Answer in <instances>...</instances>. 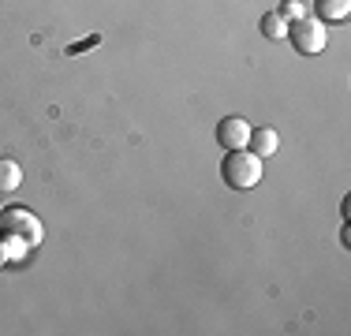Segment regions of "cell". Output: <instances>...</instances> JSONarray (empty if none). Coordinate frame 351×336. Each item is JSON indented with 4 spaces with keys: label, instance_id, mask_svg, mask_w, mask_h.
Wrapping results in <instances>:
<instances>
[{
    "label": "cell",
    "instance_id": "2",
    "mask_svg": "<svg viewBox=\"0 0 351 336\" xmlns=\"http://www.w3.org/2000/svg\"><path fill=\"white\" fill-rule=\"evenodd\" d=\"M0 232L23 235L30 247H38V243L45 239V224H41V217L34 213V209H27V206H4L0 209Z\"/></svg>",
    "mask_w": 351,
    "mask_h": 336
},
{
    "label": "cell",
    "instance_id": "11",
    "mask_svg": "<svg viewBox=\"0 0 351 336\" xmlns=\"http://www.w3.org/2000/svg\"><path fill=\"white\" fill-rule=\"evenodd\" d=\"M90 45H97V38H90V41H79V45H71V56H75V53H82V49H90Z\"/></svg>",
    "mask_w": 351,
    "mask_h": 336
},
{
    "label": "cell",
    "instance_id": "7",
    "mask_svg": "<svg viewBox=\"0 0 351 336\" xmlns=\"http://www.w3.org/2000/svg\"><path fill=\"white\" fill-rule=\"evenodd\" d=\"M0 250H4V258L8 262H23V258L30 254V243L23 239V235H12V232H0Z\"/></svg>",
    "mask_w": 351,
    "mask_h": 336
},
{
    "label": "cell",
    "instance_id": "4",
    "mask_svg": "<svg viewBox=\"0 0 351 336\" xmlns=\"http://www.w3.org/2000/svg\"><path fill=\"white\" fill-rule=\"evenodd\" d=\"M217 142H221L224 149H247L250 123L243 120V116H224V120L217 123Z\"/></svg>",
    "mask_w": 351,
    "mask_h": 336
},
{
    "label": "cell",
    "instance_id": "6",
    "mask_svg": "<svg viewBox=\"0 0 351 336\" xmlns=\"http://www.w3.org/2000/svg\"><path fill=\"white\" fill-rule=\"evenodd\" d=\"M19 183H23V165L12 161V157H0V195L19 191Z\"/></svg>",
    "mask_w": 351,
    "mask_h": 336
},
{
    "label": "cell",
    "instance_id": "3",
    "mask_svg": "<svg viewBox=\"0 0 351 336\" xmlns=\"http://www.w3.org/2000/svg\"><path fill=\"white\" fill-rule=\"evenodd\" d=\"M288 41L299 49V53H306V56H314V53H322L325 45H329V27H325L322 19H295V23H288Z\"/></svg>",
    "mask_w": 351,
    "mask_h": 336
},
{
    "label": "cell",
    "instance_id": "13",
    "mask_svg": "<svg viewBox=\"0 0 351 336\" xmlns=\"http://www.w3.org/2000/svg\"><path fill=\"white\" fill-rule=\"evenodd\" d=\"M0 209H4V206H0Z\"/></svg>",
    "mask_w": 351,
    "mask_h": 336
},
{
    "label": "cell",
    "instance_id": "12",
    "mask_svg": "<svg viewBox=\"0 0 351 336\" xmlns=\"http://www.w3.org/2000/svg\"><path fill=\"white\" fill-rule=\"evenodd\" d=\"M8 265V258H4V250H0V269H4Z\"/></svg>",
    "mask_w": 351,
    "mask_h": 336
},
{
    "label": "cell",
    "instance_id": "10",
    "mask_svg": "<svg viewBox=\"0 0 351 336\" xmlns=\"http://www.w3.org/2000/svg\"><path fill=\"white\" fill-rule=\"evenodd\" d=\"M280 15H284L288 23L306 19V4H303V0H284V4H280Z\"/></svg>",
    "mask_w": 351,
    "mask_h": 336
},
{
    "label": "cell",
    "instance_id": "1",
    "mask_svg": "<svg viewBox=\"0 0 351 336\" xmlns=\"http://www.w3.org/2000/svg\"><path fill=\"white\" fill-rule=\"evenodd\" d=\"M221 176L232 191H250L262 180V157L254 149H228L224 165H221Z\"/></svg>",
    "mask_w": 351,
    "mask_h": 336
},
{
    "label": "cell",
    "instance_id": "8",
    "mask_svg": "<svg viewBox=\"0 0 351 336\" xmlns=\"http://www.w3.org/2000/svg\"><path fill=\"white\" fill-rule=\"evenodd\" d=\"M314 8H317V19L322 23H340V19H348L351 0H314Z\"/></svg>",
    "mask_w": 351,
    "mask_h": 336
},
{
    "label": "cell",
    "instance_id": "5",
    "mask_svg": "<svg viewBox=\"0 0 351 336\" xmlns=\"http://www.w3.org/2000/svg\"><path fill=\"white\" fill-rule=\"evenodd\" d=\"M247 149H254L258 157H273L280 149V134L273 128H250V142Z\"/></svg>",
    "mask_w": 351,
    "mask_h": 336
},
{
    "label": "cell",
    "instance_id": "9",
    "mask_svg": "<svg viewBox=\"0 0 351 336\" xmlns=\"http://www.w3.org/2000/svg\"><path fill=\"white\" fill-rule=\"evenodd\" d=\"M262 34L265 38H288V19H284L280 12L262 15Z\"/></svg>",
    "mask_w": 351,
    "mask_h": 336
}]
</instances>
